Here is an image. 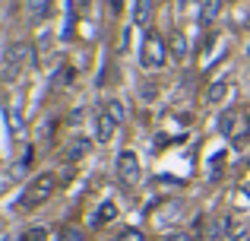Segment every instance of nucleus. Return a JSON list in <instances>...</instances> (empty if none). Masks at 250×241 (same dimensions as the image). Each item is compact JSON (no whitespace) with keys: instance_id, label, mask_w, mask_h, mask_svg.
Returning a JSON list of instances; mask_svg holds the SVG:
<instances>
[{"instance_id":"5","label":"nucleus","mask_w":250,"mask_h":241,"mask_svg":"<svg viewBox=\"0 0 250 241\" xmlns=\"http://www.w3.org/2000/svg\"><path fill=\"white\" fill-rule=\"evenodd\" d=\"M114 130H117V121L111 118L108 111H102V114L95 118V136H98L102 143H108L111 136H114Z\"/></svg>"},{"instance_id":"4","label":"nucleus","mask_w":250,"mask_h":241,"mask_svg":"<svg viewBox=\"0 0 250 241\" xmlns=\"http://www.w3.org/2000/svg\"><path fill=\"white\" fill-rule=\"evenodd\" d=\"M22 57H25V44H10L6 48V57H3V70H6V76H16V70H19V64H22Z\"/></svg>"},{"instance_id":"15","label":"nucleus","mask_w":250,"mask_h":241,"mask_svg":"<svg viewBox=\"0 0 250 241\" xmlns=\"http://www.w3.org/2000/svg\"><path fill=\"white\" fill-rule=\"evenodd\" d=\"M117 241H146V235H143L140 229H127V232H124V235L117 238Z\"/></svg>"},{"instance_id":"1","label":"nucleus","mask_w":250,"mask_h":241,"mask_svg":"<svg viewBox=\"0 0 250 241\" xmlns=\"http://www.w3.org/2000/svg\"><path fill=\"white\" fill-rule=\"evenodd\" d=\"M54 187H57L54 172H44V175H38V178H32L29 187L22 191V206H25V210H32V206L44 203V200L54 194Z\"/></svg>"},{"instance_id":"8","label":"nucleus","mask_w":250,"mask_h":241,"mask_svg":"<svg viewBox=\"0 0 250 241\" xmlns=\"http://www.w3.org/2000/svg\"><path fill=\"white\" fill-rule=\"evenodd\" d=\"M111 219H117V206H114V203H102V206H98V213L92 216V225L111 222Z\"/></svg>"},{"instance_id":"16","label":"nucleus","mask_w":250,"mask_h":241,"mask_svg":"<svg viewBox=\"0 0 250 241\" xmlns=\"http://www.w3.org/2000/svg\"><path fill=\"white\" fill-rule=\"evenodd\" d=\"M22 241H44V229H32V232H25Z\"/></svg>"},{"instance_id":"7","label":"nucleus","mask_w":250,"mask_h":241,"mask_svg":"<svg viewBox=\"0 0 250 241\" xmlns=\"http://www.w3.org/2000/svg\"><path fill=\"white\" fill-rule=\"evenodd\" d=\"M152 6H155V0H136V13H133L136 25H149V19H152Z\"/></svg>"},{"instance_id":"2","label":"nucleus","mask_w":250,"mask_h":241,"mask_svg":"<svg viewBox=\"0 0 250 241\" xmlns=\"http://www.w3.org/2000/svg\"><path fill=\"white\" fill-rule=\"evenodd\" d=\"M140 61H143V67H162V64H165V42H162L159 35H149L146 42H143Z\"/></svg>"},{"instance_id":"3","label":"nucleus","mask_w":250,"mask_h":241,"mask_svg":"<svg viewBox=\"0 0 250 241\" xmlns=\"http://www.w3.org/2000/svg\"><path fill=\"white\" fill-rule=\"evenodd\" d=\"M117 175H121L124 184H136V178H140V159H136L133 149H124L117 155Z\"/></svg>"},{"instance_id":"6","label":"nucleus","mask_w":250,"mask_h":241,"mask_svg":"<svg viewBox=\"0 0 250 241\" xmlns=\"http://www.w3.org/2000/svg\"><path fill=\"white\" fill-rule=\"evenodd\" d=\"M219 13H222V0H206L203 10H200V22L203 25H212L215 19H219Z\"/></svg>"},{"instance_id":"11","label":"nucleus","mask_w":250,"mask_h":241,"mask_svg":"<svg viewBox=\"0 0 250 241\" xmlns=\"http://www.w3.org/2000/svg\"><path fill=\"white\" fill-rule=\"evenodd\" d=\"M85 153H89V140H76V143H70L67 159H70V162H76V159H83Z\"/></svg>"},{"instance_id":"12","label":"nucleus","mask_w":250,"mask_h":241,"mask_svg":"<svg viewBox=\"0 0 250 241\" xmlns=\"http://www.w3.org/2000/svg\"><path fill=\"white\" fill-rule=\"evenodd\" d=\"M57 241H85V238H83L80 225H67V229H61V238Z\"/></svg>"},{"instance_id":"13","label":"nucleus","mask_w":250,"mask_h":241,"mask_svg":"<svg viewBox=\"0 0 250 241\" xmlns=\"http://www.w3.org/2000/svg\"><path fill=\"white\" fill-rule=\"evenodd\" d=\"M44 13H48V0H32L29 3V16L32 19H42Z\"/></svg>"},{"instance_id":"14","label":"nucleus","mask_w":250,"mask_h":241,"mask_svg":"<svg viewBox=\"0 0 250 241\" xmlns=\"http://www.w3.org/2000/svg\"><path fill=\"white\" fill-rule=\"evenodd\" d=\"M171 51H174V57H177V61H184V57H187V42H184V38L177 35L174 42H171Z\"/></svg>"},{"instance_id":"17","label":"nucleus","mask_w":250,"mask_h":241,"mask_svg":"<svg viewBox=\"0 0 250 241\" xmlns=\"http://www.w3.org/2000/svg\"><path fill=\"white\" fill-rule=\"evenodd\" d=\"M234 130V114H225V118H222V133H231Z\"/></svg>"},{"instance_id":"18","label":"nucleus","mask_w":250,"mask_h":241,"mask_svg":"<svg viewBox=\"0 0 250 241\" xmlns=\"http://www.w3.org/2000/svg\"><path fill=\"white\" fill-rule=\"evenodd\" d=\"M165 241H193V238H190L187 232H174V235H168Z\"/></svg>"},{"instance_id":"9","label":"nucleus","mask_w":250,"mask_h":241,"mask_svg":"<svg viewBox=\"0 0 250 241\" xmlns=\"http://www.w3.org/2000/svg\"><path fill=\"white\" fill-rule=\"evenodd\" d=\"M104 111H108L117 124L127 118V108H124V102H121V99H108V102H104Z\"/></svg>"},{"instance_id":"10","label":"nucleus","mask_w":250,"mask_h":241,"mask_svg":"<svg viewBox=\"0 0 250 241\" xmlns=\"http://www.w3.org/2000/svg\"><path fill=\"white\" fill-rule=\"evenodd\" d=\"M228 92V83L225 80H219V83H212V86H209V92H206V102L209 105H215V102H222V95Z\"/></svg>"}]
</instances>
